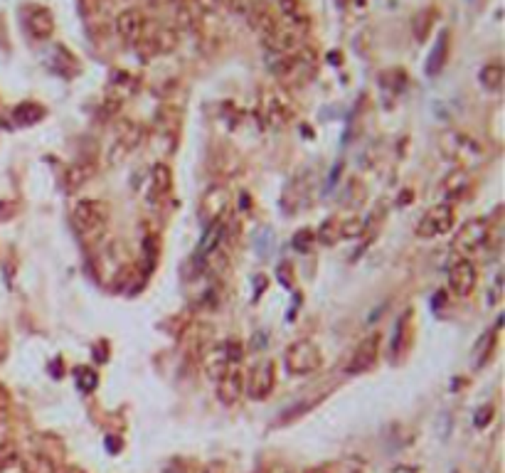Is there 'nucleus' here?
<instances>
[{
	"instance_id": "obj_4",
	"label": "nucleus",
	"mask_w": 505,
	"mask_h": 473,
	"mask_svg": "<svg viewBox=\"0 0 505 473\" xmlns=\"http://www.w3.org/2000/svg\"><path fill=\"white\" fill-rule=\"evenodd\" d=\"M490 239V222L486 217H471L466 220V225H461V230L454 236V249L461 257H473L476 252H481Z\"/></svg>"
},
{
	"instance_id": "obj_9",
	"label": "nucleus",
	"mask_w": 505,
	"mask_h": 473,
	"mask_svg": "<svg viewBox=\"0 0 505 473\" xmlns=\"http://www.w3.org/2000/svg\"><path fill=\"white\" fill-rule=\"evenodd\" d=\"M232 207V192L227 185H212L200 200V217L205 225L227 220V212Z\"/></svg>"
},
{
	"instance_id": "obj_29",
	"label": "nucleus",
	"mask_w": 505,
	"mask_h": 473,
	"mask_svg": "<svg viewBox=\"0 0 505 473\" xmlns=\"http://www.w3.org/2000/svg\"><path fill=\"white\" fill-rule=\"evenodd\" d=\"M306 473H328V471H323V468H311V471H306Z\"/></svg>"
},
{
	"instance_id": "obj_23",
	"label": "nucleus",
	"mask_w": 505,
	"mask_h": 473,
	"mask_svg": "<svg viewBox=\"0 0 505 473\" xmlns=\"http://www.w3.org/2000/svg\"><path fill=\"white\" fill-rule=\"evenodd\" d=\"M74 380H77V387L82 389L84 394H89L91 389L96 387V372L91 370V367H77V375H74Z\"/></svg>"
},
{
	"instance_id": "obj_13",
	"label": "nucleus",
	"mask_w": 505,
	"mask_h": 473,
	"mask_svg": "<svg viewBox=\"0 0 505 473\" xmlns=\"http://www.w3.org/2000/svg\"><path fill=\"white\" fill-rule=\"evenodd\" d=\"M202 367L208 372V378L217 380L225 370L232 367V358L230 350H227V343H210L208 348L202 350Z\"/></svg>"
},
{
	"instance_id": "obj_1",
	"label": "nucleus",
	"mask_w": 505,
	"mask_h": 473,
	"mask_svg": "<svg viewBox=\"0 0 505 473\" xmlns=\"http://www.w3.org/2000/svg\"><path fill=\"white\" fill-rule=\"evenodd\" d=\"M111 225V205L99 197L79 200L72 207V230L86 244H99Z\"/></svg>"
},
{
	"instance_id": "obj_24",
	"label": "nucleus",
	"mask_w": 505,
	"mask_h": 473,
	"mask_svg": "<svg viewBox=\"0 0 505 473\" xmlns=\"http://www.w3.org/2000/svg\"><path fill=\"white\" fill-rule=\"evenodd\" d=\"M404 326H407V313L399 318L397 323H394V331H392V340H389V353L392 355H399L402 353V340H404Z\"/></svg>"
},
{
	"instance_id": "obj_11",
	"label": "nucleus",
	"mask_w": 505,
	"mask_h": 473,
	"mask_svg": "<svg viewBox=\"0 0 505 473\" xmlns=\"http://www.w3.org/2000/svg\"><path fill=\"white\" fill-rule=\"evenodd\" d=\"M140 129L136 124H121L116 129V138H111V146H109L107 160L111 165H118L121 160L131 156L136 151V146L140 143Z\"/></svg>"
},
{
	"instance_id": "obj_21",
	"label": "nucleus",
	"mask_w": 505,
	"mask_h": 473,
	"mask_svg": "<svg viewBox=\"0 0 505 473\" xmlns=\"http://www.w3.org/2000/svg\"><path fill=\"white\" fill-rule=\"evenodd\" d=\"M481 84L483 89L488 91H498L500 84H503V67L498 62H490L481 69Z\"/></svg>"
},
{
	"instance_id": "obj_20",
	"label": "nucleus",
	"mask_w": 505,
	"mask_h": 473,
	"mask_svg": "<svg viewBox=\"0 0 505 473\" xmlns=\"http://www.w3.org/2000/svg\"><path fill=\"white\" fill-rule=\"evenodd\" d=\"M91 175H94V165H91V163H84V160L74 163L72 168L67 170V178H64V183H67V190H77V187H82L86 180H89Z\"/></svg>"
},
{
	"instance_id": "obj_19",
	"label": "nucleus",
	"mask_w": 505,
	"mask_h": 473,
	"mask_svg": "<svg viewBox=\"0 0 505 473\" xmlns=\"http://www.w3.org/2000/svg\"><path fill=\"white\" fill-rule=\"evenodd\" d=\"M446 55H449V35L441 33L437 39V45H434L432 52H429V59H427L424 72H427L429 77H437V74L443 69V64H446Z\"/></svg>"
},
{
	"instance_id": "obj_28",
	"label": "nucleus",
	"mask_w": 505,
	"mask_h": 473,
	"mask_svg": "<svg viewBox=\"0 0 505 473\" xmlns=\"http://www.w3.org/2000/svg\"><path fill=\"white\" fill-rule=\"evenodd\" d=\"M205 473H227L225 466H219V463H214V466H208L205 468Z\"/></svg>"
},
{
	"instance_id": "obj_5",
	"label": "nucleus",
	"mask_w": 505,
	"mask_h": 473,
	"mask_svg": "<svg viewBox=\"0 0 505 473\" xmlns=\"http://www.w3.org/2000/svg\"><path fill=\"white\" fill-rule=\"evenodd\" d=\"M456 225V212L449 203H439L429 207L416 222V236L421 239H437V236L449 234Z\"/></svg>"
},
{
	"instance_id": "obj_27",
	"label": "nucleus",
	"mask_w": 505,
	"mask_h": 473,
	"mask_svg": "<svg viewBox=\"0 0 505 473\" xmlns=\"http://www.w3.org/2000/svg\"><path fill=\"white\" fill-rule=\"evenodd\" d=\"M266 473H296L293 468H288V466H284V463H276V466H271Z\"/></svg>"
},
{
	"instance_id": "obj_16",
	"label": "nucleus",
	"mask_w": 505,
	"mask_h": 473,
	"mask_svg": "<svg viewBox=\"0 0 505 473\" xmlns=\"http://www.w3.org/2000/svg\"><path fill=\"white\" fill-rule=\"evenodd\" d=\"M311 192V178L306 173L293 175V180L286 185V192H284V207L296 212L303 203H306V195Z\"/></svg>"
},
{
	"instance_id": "obj_22",
	"label": "nucleus",
	"mask_w": 505,
	"mask_h": 473,
	"mask_svg": "<svg viewBox=\"0 0 505 473\" xmlns=\"http://www.w3.org/2000/svg\"><path fill=\"white\" fill-rule=\"evenodd\" d=\"M466 185H468L466 170H456V173H451L449 178H446V183H443V195H446V197H459Z\"/></svg>"
},
{
	"instance_id": "obj_12",
	"label": "nucleus",
	"mask_w": 505,
	"mask_h": 473,
	"mask_svg": "<svg viewBox=\"0 0 505 473\" xmlns=\"http://www.w3.org/2000/svg\"><path fill=\"white\" fill-rule=\"evenodd\" d=\"M217 394L222 405H237L244 397V372L237 365H232L230 370H225L217 378Z\"/></svg>"
},
{
	"instance_id": "obj_7",
	"label": "nucleus",
	"mask_w": 505,
	"mask_h": 473,
	"mask_svg": "<svg viewBox=\"0 0 505 473\" xmlns=\"http://www.w3.org/2000/svg\"><path fill=\"white\" fill-rule=\"evenodd\" d=\"M380 348L382 333H370L365 340H360V345L350 355V360L345 362V375H365L367 370H372L380 360Z\"/></svg>"
},
{
	"instance_id": "obj_17",
	"label": "nucleus",
	"mask_w": 505,
	"mask_h": 473,
	"mask_svg": "<svg viewBox=\"0 0 505 473\" xmlns=\"http://www.w3.org/2000/svg\"><path fill=\"white\" fill-rule=\"evenodd\" d=\"M261 109H264V118L271 126L286 124L288 116H291V106H288L286 99H284L281 94H276V91L266 94V99L261 102Z\"/></svg>"
},
{
	"instance_id": "obj_6",
	"label": "nucleus",
	"mask_w": 505,
	"mask_h": 473,
	"mask_svg": "<svg viewBox=\"0 0 505 473\" xmlns=\"http://www.w3.org/2000/svg\"><path fill=\"white\" fill-rule=\"evenodd\" d=\"M367 222L360 220V217H331L320 225V230L315 232V239L323 244H338L340 239H355V236H362Z\"/></svg>"
},
{
	"instance_id": "obj_14",
	"label": "nucleus",
	"mask_w": 505,
	"mask_h": 473,
	"mask_svg": "<svg viewBox=\"0 0 505 473\" xmlns=\"http://www.w3.org/2000/svg\"><path fill=\"white\" fill-rule=\"evenodd\" d=\"M170 187H173V170L165 163H156L148 173V200L160 203L168 197Z\"/></svg>"
},
{
	"instance_id": "obj_3",
	"label": "nucleus",
	"mask_w": 505,
	"mask_h": 473,
	"mask_svg": "<svg viewBox=\"0 0 505 473\" xmlns=\"http://www.w3.org/2000/svg\"><path fill=\"white\" fill-rule=\"evenodd\" d=\"M441 151L446 153L451 160L463 165V168H476V165L483 163V158H486L481 143L466 133H446L441 138Z\"/></svg>"
},
{
	"instance_id": "obj_25",
	"label": "nucleus",
	"mask_w": 505,
	"mask_h": 473,
	"mask_svg": "<svg viewBox=\"0 0 505 473\" xmlns=\"http://www.w3.org/2000/svg\"><path fill=\"white\" fill-rule=\"evenodd\" d=\"M313 242H315V232H311V230H301L296 236H293V247H296L298 252H309Z\"/></svg>"
},
{
	"instance_id": "obj_26",
	"label": "nucleus",
	"mask_w": 505,
	"mask_h": 473,
	"mask_svg": "<svg viewBox=\"0 0 505 473\" xmlns=\"http://www.w3.org/2000/svg\"><path fill=\"white\" fill-rule=\"evenodd\" d=\"M500 291H503V276L498 274V279H495V284H493V291H490V304H498L500 301Z\"/></svg>"
},
{
	"instance_id": "obj_18",
	"label": "nucleus",
	"mask_w": 505,
	"mask_h": 473,
	"mask_svg": "<svg viewBox=\"0 0 505 473\" xmlns=\"http://www.w3.org/2000/svg\"><path fill=\"white\" fill-rule=\"evenodd\" d=\"M28 30L33 33V37L50 39L52 33H55V15L47 8H33L28 17Z\"/></svg>"
},
{
	"instance_id": "obj_15",
	"label": "nucleus",
	"mask_w": 505,
	"mask_h": 473,
	"mask_svg": "<svg viewBox=\"0 0 505 473\" xmlns=\"http://www.w3.org/2000/svg\"><path fill=\"white\" fill-rule=\"evenodd\" d=\"M146 28H148L146 17L140 15L138 10H124L116 17L118 35L124 39H129V42H140L143 35H146Z\"/></svg>"
},
{
	"instance_id": "obj_10",
	"label": "nucleus",
	"mask_w": 505,
	"mask_h": 473,
	"mask_svg": "<svg viewBox=\"0 0 505 473\" xmlns=\"http://www.w3.org/2000/svg\"><path fill=\"white\" fill-rule=\"evenodd\" d=\"M449 288L459 296V299H466L476 291L478 286V269L471 259L466 257H459L449 264Z\"/></svg>"
},
{
	"instance_id": "obj_2",
	"label": "nucleus",
	"mask_w": 505,
	"mask_h": 473,
	"mask_svg": "<svg viewBox=\"0 0 505 473\" xmlns=\"http://www.w3.org/2000/svg\"><path fill=\"white\" fill-rule=\"evenodd\" d=\"M284 362L291 375H313L323 365V353L313 340H296L284 353Z\"/></svg>"
},
{
	"instance_id": "obj_30",
	"label": "nucleus",
	"mask_w": 505,
	"mask_h": 473,
	"mask_svg": "<svg viewBox=\"0 0 505 473\" xmlns=\"http://www.w3.org/2000/svg\"><path fill=\"white\" fill-rule=\"evenodd\" d=\"M168 473H180V471H168Z\"/></svg>"
},
{
	"instance_id": "obj_8",
	"label": "nucleus",
	"mask_w": 505,
	"mask_h": 473,
	"mask_svg": "<svg viewBox=\"0 0 505 473\" xmlns=\"http://www.w3.org/2000/svg\"><path fill=\"white\" fill-rule=\"evenodd\" d=\"M276 384V365L274 360H259L252 365L249 375H244V394L252 400H266L274 392Z\"/></svg>"
}]
</instances>
